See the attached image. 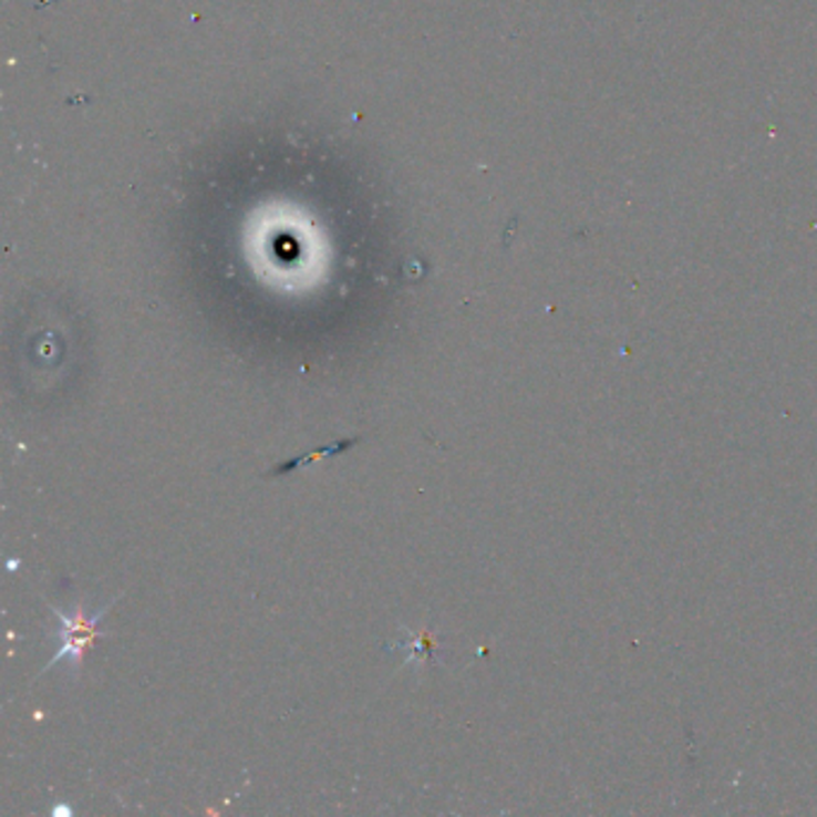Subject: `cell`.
Returning <instances> with one entry per match:
<instances>
[{
	"label": "cell",
	"mask_w": 817,
	"mask_h": 817,
	"mask_svg": "<svg viewBox=\"0 0 817 817\" xmlns=\"http://www.w3.org/2000/svg\"><path fill=\"white\" fill-rule=\"evenodd\" d=\"M115 600H111V604ZM49 607H51V611L55 614V619L61 621V631H58V635H55L58 643H61V648L55 650V654L49 660L46 669L55 666L58 662L65 660V656H68V660L72 662V671H75V674H77L82 662H84V654L90 652L92 645H96V640L101 638L99 623H101V619L106 617L108 607L96 611V614H84V609L77 607L75 614H72V617L63 614V611H58V607H53V604H49ZM46 669H43V671H46Z\"/></svg>",
	"instance_id": "obj_1"
},
{
	"label": "cell",
	"mask_w": 817,
	"mask_h": 817,
	"mask_svg": "<svg viewBox=\"0 0 817 817\" xmlns=\"http://www.w3.org/2000/svg\"><path fill=\"white\" fill-rule=\"evenodd\" d=\"M355 442H358V439L339 442V444H331V446L319 448V451H314V454L300 456V458H296V461H288V463H283V465H281L279 470H276V475H283V473H288V470H296L298 465H310V463H314V461H319V458H329V456H335V454H345L348 448H353V446H355Z\"/></svg>",
	"instance_id": "obj_2"
}]
</instances>
